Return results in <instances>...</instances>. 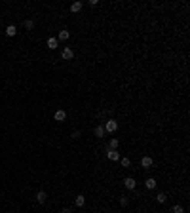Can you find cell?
<instances>
[{
  "label": "cell",
  "mask_w": 190,
  "mask_h": 213,
  "mask_svg": "<svg viewBox=\"0 0 190 213\" xmlns=\"http://www.w3.org/2000/svg\"><path fill=\"white\" fill-rule=\"evenodd\" d=\"M120 204H122V206H127V198H124V196H122V200H120Z\"/></svg>",
  "instance_id": "cell-21"
},
{
  "label": "cell",
  "mask_w": 190,
  "mask_h": 213,
  "mask_svg": "<svg viewBox=\"0 0 190 213\" xmlns=\"http://www.w3.org/2000/svg\"><path fill=\"white\" fill-rule=\"evenodd\" d=\"M46 200H48V194H46L44 190H40L38 194H36V202H38V204H44Z\"/></svg>",
  "instance_id": "cell-9"
},
{
  "label": "cell",
  "mask_w": 190,
  "mask_h": 213,
  "mask_svg": "<svg viewBox=\"0 0 190 213\" xmlns=\"http://www.w3.org/2000/svg\"><path fill=\"white\" fill-rule=\"evenodd\" d=\"M152 164H154V160H152L150 156H143V158H141V166H143V168H150Z\"/></svg>",
  "instance_id": "cell-5"
},
{
  "label": "cell",
  "mask_w": 190,
  "mask_h": 213,
  "mask_svg": "<svg viewBox=\"0 0 190 213\" xmlns=\"http://www.w3.org/2000/svg\"><path fill=\"white\" fill-rule=\"evenodd\" d=\"M124 186H126V189H129V190H133L137 186V183H135V179H133V177H126L124 179Z\"/></svg>",
  "instance_id": "cell-3"
},
{
  "label": "cell",
  "mask_w": 190,
  "mask_h": 213,
  "mask_svg": "<svg viewBox=\"0 0 190 213\" xmlns=\"http://www.w3.org/2000/svg\"><path fill=\"white\" fill-rule=\"evenodd\" d=\"M53 118H55V120H57V122H63L65 118H67V112H65V111H55Z\"/></svg>",
  "instance_id": "cell-6"
},
{
  "label": "cell",
  "mask_w": 190,
  "mask_h": 213,
  "mask_svg": "<svg viewBox=\"0 0 190 213\" xmlns=\"http://www.w3.org/2000/svg\"><path fill=\"white\" fill-rule=\"evenodd\" d=\"M15 33H17V29H15L13 25H8V27H6V34L8 36H15Z\"/></svg>",
  "instance_id": "cell-13"
},
{
  "label": "cell",
  "mask_w": 190,
  "mask_h": 213,
  "mask_svg": "<svg viewBox=\"0 0 190 213\" xmlns=\"http://www.w3.org/2000/svg\"><path fill=\"white\" fill-rule=\"evenodd\" d=\"M82 6H84L82 2H72V4H70V12H72V13H78L80 10H82Z\"/></svg>",
  "instance_id": "cell-8"
},
{
  "label": "cell",
  "mask_w": 190,
  "mask_h": 213,
  "mask_svg": "<svg viewBox=\"0 0 190 213\" xmlns=\"http://www.w3.org/2000/svg\"><path fill=\"white\" fill-rule=\"evenodd\" d=\"M118 145H120V141H118V139H110V143H109V148H114V150H118Z\"/></svg>",
  "instance_id": "cell-16"
},
{
  "label": "cell",
  "mask_w": 190,
  "mask_h": 213,
  "mask_svg": "<svg viewBox=\"0 0 190 213\" xmlns=\"http://www.w3.org/2000/svg\"><path fill=\"white\" fill-rule=\"evenodd\" d=\"M173 213H184L183 206H173Z\"/></svg>",
  "instance_id": "cell-19"
},
{
  "label": "cell",
  "mask_w": 190,
  "mask_h": 213,
  "mask_svg": "<svg viewBox=\"0 0 190 213\" xmlns=\"http://www.w3.org/2000/svg\"><path fill=\"white\" fill-rule=\"evenodd\" d=\"M72 139H80V131H78V129H74V131H72Z\"/></svg>",
  "instance_id": "cell-20"
},
{
  "label": "cell",
  "mask_w": 190,
  "mask_h": 213,
  "mask_svg": "<svg viewBox=\"0 0 190 213\" xmlns=\"http://www.w3.org/2000/svg\"><path fill=\"white\" fill-rule=\"evenodd\" d=\"M103 135H105V128H103V126H97V128H95V137H103Z\"/></svg>",
  "instance_id": "cell-15"
},
{
  "label": "cell",
  "mask_w": 190,
  "mask_h": 213,
  "mask_svg": "<svg viewBox=\"0 0 190 213\" xmlns=\"http://www.w3.org/2000/svg\"><path fill=\"white\" fill-rule=\"evenodd\" d=\"M69 36H70L69 30H59V36H57V38L61 40V42H65V40H69Z\"/></svg>",
  "instance_id": "cell-11"
},
{
  "label": "cell",
  "mask_w": 190,
  "mask_h": 213,
  "mask_svg": "<svg viewBox=\"0 0 190 213\" xmlns=\"http://www.w3.org/2000/svg\"><path fill=\"white\" fill-rule=\"evenodd\" d=\"M156 185H158V183H156V179H152V177H148V179L145 181V186H146V189H148V190H152V189H156Z\"/></svg>",
  "instance_id": "cell-7"
},
{
  "label": "cell",
  "mask_w": 190,
  "mask_h": 213,
  "mask_svg": "<svg viewBox=\"0 0 190 213\" xmlns=\"http://www.w3.org/2000/svg\"><path fill=\"white\" fill-rule=\"evenodd\" d=\"M61 57H63V59H72V57H74V51L70 50V48H65L63 51H61Z\"/></svg>",
  "instance_id": "cell-4"
},
{
  "label": "cell",
  "mask_w": 190,
  "mask_h": 213,
  "mask_svg": "<svg viewBox=\"0 0 190 213\" xmlns=\"http://www.w3.org/2000/svg\"><path fill=\"white\" fill-rule=\"evenodd\" d=\"M61 213H72V211H70V209H63V211H61Z\"/></svg>",
  "instance_id": "cell-22"
},
{
  "label": "cell",
  "mask_w": 190,
  "mask_h": 213,
  "mask_svg": "<svg viewBox=\"0 0 190 213\" xmlns=\"http://www.w3.org/2000/svg\"><path fill=\"white\" fill-rule=\"evenodd\" d=\"M48 48H50V50H55V48H57V38H53V36L48 38Z\"/></svg>",
  "instance_id": "cell-12"
},
{
  "label": "cell",
  "mask_w": 190,
  "mask_h": 213,
  "mask_svg": "<svg viewBox=\"0 0 190 213\" xmlns=\"http://www.w3.org/2000/svg\"><path fill=\"white\" fill-rule=\"evenodd\" d=\"M120 164H122V168H129V166H131V160H129V158H122Z\"/></svg>",
  "instance_id": "cell-18"
},
{
  "label": "cell",
  "mask_w": 190,
  "mask_h": 213,
  "mask_svg": "<svg viewBox=\"0 0 190 213\" xmlns=\"http://www.w3.org/2000/svg\"><path fill=\"white\" fill-rule=\"evenodd\" d=\"M25 29H27V30H33L34 29V21H33V19H25Z\"/></svg>",
  "instance_id": "cell-14"
},
{
  "label": "cell",
  "mask_w": 190,
  "mask_h": 213,
  "mask_svg": "<svg viewBox=\"0 0 190 213\" xmlns=\"http://www.w3.org/2000/svg\"><path fill=\"white\" fill-rule=\"evenodd\" d=\"M156 200H158V202H160V204H163V202H166V200H167V194H166V192H160V194H158V196H156Z\"/></svg>",
  "instance_id": "cell-17"
},
{
  "label": "cell",
  "mask_w": 190,
  "mask_h": 213,
  "mask_svg": "<svg viewBox=\"0 0 190 213\" xmlns=\"http://www.w3.org/2000/svg\"><path fill=\"white\" fill-rule=\"evenodd\" d=\"M74 204L78 206V207H82V206L86 204V196L84 194H78V196H76V200H74Z\"/></svg>",
  "instance_id": "cell-10"
},
{
  "label": "cell",
  "mask_w": 190,
  "mask_h": 213,
  "mask_svg": "<svg viewBox=\"0 0 190 213\" xmlns=\"http://www.w3.org/2000/svg\"><path fill=\"white\" fill-rule=\"evenodd\" d=\"M106 156H109V160H112V162H118V158H120V152L114 148H109L106 147Z\"/></svg>",
  "instance_id": "cell-2"
},
{
  "label": "cell",
  "mask_w": 190,
  "mask_h": 213,
  "mask_svg": "<svg viewBox=\"0 0 190 213\" xmlns=\"http://www.w3.org/2000/svg\"><path fill=\"white\" fill-rule=\"evenodd\" d=\"M116 129H118V122L114 120V118L106 120V124H105V131H109V133H114Z\"/></svg>",
  "instance_id": "cell-1"
}]
</instances>
